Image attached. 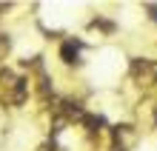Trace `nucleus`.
Returning <instances> with one entry per match:
<instances>
[{"instance_id":"nucleus-1","label":"nucleus","mask_w":157,"mask_h":151,"mask_svg":"<svg viewBox=\"0 0 157 151\" xmlns=\"http://www.w3.org/2000/svg\"><path fill=\"white\" fill-rule=\"evenodd\" d=\"M134 143V131L132 126H114V148L117 151H128Z\"/></svg>"},{"instance_id":"nucleus-2","label":"nucleus","mask_w":157,"mask_h":151,"mask_svg":"<svg viewBox=\"0 0 157 151\" xmlns=\"http://www.w3.org/2000/svg\"><path fill=\"white\" fill-rule=\"evenodd\" d=\"M63 60H66V63H77V46L75 43H63Z\"/></svg>"},{"instance_id":"nucleus-3","label":"nucleus","mask_w":157,"mask_h":151,"mask_svg":"<svg viewBox=\"0 0 157 151\" xmlns=\"http://www.w3.org/2000/svg\"><path fill=\"white\" fill-rule=\"evenodd\" d=\"M9 46H12V40H9L6 34H0V60L6 57V51H9Z\"/></svg>"}]
</instances>
